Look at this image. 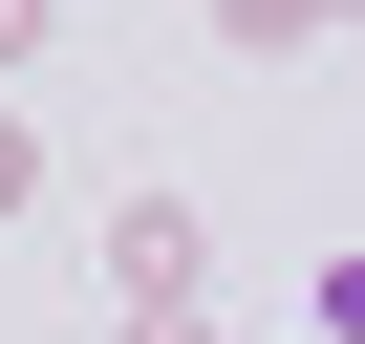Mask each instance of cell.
<instances>
[{"label":"cell","mask_w":365,"mask_h":344,"mask_svg":"<svg viewBox=\"0 0 365 344\" xmlns=\"http://www.w3.org/2000/svg\"><path fill=\"white\" fill-rule=\"evenodd\" d=\"M322 323H344V344H365V258H344V280H322Z\"/></svg>","instance_id":"6da1fadb"}]
</instances>
